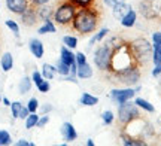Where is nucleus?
Here are the masks:
<instances>
[{"label":"nucleus","instance_id":"4468645a","mask_svg":"<svg viewBox=\"0 0 161 146\" xmlns=\"http://www.w3.org/2000/svg\"><path fill=\"white\" fill-rule=\"evenodd\" d=\"M0 67H2V70L5 73L12 70V67H14V57H12L11 52H3L0 55Z\"/></svg>","mask_w":161,"mask_h":146},{"label":"nucleus","instance_id":"a18cd8bd","mask_svg":"<svg viewBox=\"0 0 161 146\" xmlns=\"http://www.w3.org/2000/svg\"><path fill=\"white\" fill-rule=\"evenodd\" d=\"M2 101H3V105H5V106L11 107V103H12V101H11L9 99H8V97H3V99H2Z\"/></svg>","mask_w":161,"mask_h":146},{"label":"nucleus","instance_id":"5701e85b","mask_svg":"<svg viewBox=\"0 0 161 146\" xmlns=\"http://www.w3.org/2000/svg\"><path fill=\"white\" fill-rule=\"evenodd\" d=\"M79 103L82 106H96L98 103V97H96V95H92V94L90 93H84L82 95H80V100Z\"/></svg>","mask_w":161,"mask_h":146},{"label":"nucleus","instance_id":"423d86ee","mask_svg":"<svg viewBox=\"0 0 161 146\" xmlns=\"http://www.w3.org/2000/svg\"><path fill=\"white\" fill-rule=\"evenodd\" d=\"M110 58H112V46L104 43L98 46L94 52V64L102 72H108L110 67Z\"/></svg>","mask_w":161,"mask_h":146},{"label":"nucleus","instance_id":"e433bc0d","mask_svg":"<svg viewBox=\"0 0 161 146\" xmlns=\"http://www.w3.org/2000/svg\"><path fill=\"white\" fill-rule=\"evenodd\" d=\"M75 60H76V64H82V63H86V55L84 52H78L75 54Z\"/></svg>","mask_w":161,"mask_h":146},{"label":"nucleus","instance_id":"c85d7f7f","mask_svg":"<svg viewBox=\"0 0 161 146\" xmlns=\"http://www.w3.org/2000/svg\"><path fill=\"white\" fill-rule=\"evenodd\" d=\"M5 25L11 30L12 33H14V36H15V37H19V25H18L17 21H14V19H6Z\"/></svg>","mask_w":161,"mask_h":146},{"label":"nucleus","instance_id":"20e7f679","mask_svg":"<svg viewBox=\"0 0 161 146\" xmlns=\"http://www.w3.org/2000/svg\"><path fill=\"white\" fill-rule=\"evenodd\" d=\"M76 8L73 3H70L69 0H66L63 3H60L57 6V9L54 11V21L58 24V25H69L72 24V19L75 17Z\"/></svg>","mask_w":161,"mask_h":146},{"label":"nucleus","instance_id":"dca6fc26","mask_svg":"<svg viewBox=\"0 0 161 146\" xmlns=\"http://www.w3.org/2000/svg\"><path fill=\"white\" fill-rule=\"evenodd\" d=\"M76 76H78L79 79H90V78L92 76L91 64H88V63L78 64V69H76Z\"/></svg>","mask_w":161,"mask_h":146},{"label":"nucleus","instance_id":"4be33fe9","mask_svg":"<svg viewBox=\"0 0 161 146\" xmlns=\"http://www.w3.org/2000/svg\"><path fill=\"white\" fill-rule=\"evenodd\" d=\"M121 140H122L124 145H128V146H143V145H146L142 139L133 137L131 134H122L121 136Z\"/></svg>","mask_w":161,"mask_h":146},{"label":"nucleus","instance_id":"f03ea898","mask_svg":"<svg viewBox=\"0 0 161 146\" xmlns=\"http://www.w3.org/2000/svg\"><path fill=\"white\" fill-rule=\"evenodd\" d=\"M128 45H130L131 54H133V57H134V60H136L137 64H146L149 60H152L154 46H152L146 39L139 37V39H134L133 42H130Z\"/></svg>","mask_w":161,"mask_h":146},{"label":"nucleus","instance_id":"0eeeda50","mask_svg":"<svg viewBox=\"0 0 161 146\" xmlns=\"http://www.w3.org/2000/svg\"><path fill=\"white\" fill-rule=\"evenodd\" d=\"M136 93H137L136 88H114L110 91V99H112V101H115L116 105H121V103H125L128 100H131Z\"/></svg>","mask_w":161,"mask_h":146},{"label":"nucleus","instance_id":"1a4fd4ad","mask_svg":"<svg viewBox=\"0 0 161 146\" xmlns=\"http://www.w3.org/2000/svg\"><path fill=\"white\" fill-rule=\"evenodd\" d=\"M19 18H21V24L25 25V27H33L36 23H37V12H36V6L30 5L23 14H19Z\"/></svg>","mask_w":161,"mask_h":146},{"label":"nucleus","instance_id":"6e6552de","mask_svg":"<svg viewBox=\"0 0 161 146\" xmlns=\"http://www.w3.org/2000/svg\"><path fill=\"white\" fill-rule=\"evenodd\" d=\"M140 14L146 19L155 18L160 14V2L158 0H142L140 2Z\"/></svg>","mask_w":161,"mask_h":146},{"label":"nucleus","instance_id":"cd10ccee","mask_svg":"<svg viewBox=\"0 0 161 146\" xmlns=\"http://www.w3.org/2000/svg\"><path fill=\"white\" fill-rule=\"evenodd\" d=\"M55 69H57V73L61 76H67L70 75V66L66 64L64 61H61V60H58L57 64H55Z\"/></svg>","mask_w":161,"mask_h":146},{"label":"nucleus","instance_id":"79ce46f5","mask_svg":"<svg viewBox=\"0 0 161 146\" xmlns=\"http://www.w3.org/2000/svg\"><path fill=\"white\" fill-rule=\"evenodd\" d=\"M30 5L33 6H40V5H45V3H49L51 0H29Z\"/></svg>","mask_w":161,"mask_h":146},{"label":"nucleus","instance_id":"39448f33","mask_svg":"<svg viewBox=\"0 0 161 146\" xmlns=\"http://www.w3.org/2000/svg\"><path fill=\"white\" fill-rule=\"evenodd\" d=\"M137 118H140V112H139L136 103H131L130 100L125 103H121L118 107V121L122 125H127L128 122H131Z\"/></svg>","mask_w":161,"mask_h":146},{"label":"nucleus","instance_id":"f704fd0d","mask_svg":"<svg viewBox=\"0 0 161 146\" xmlns=\"http://www.w3.org/2000/svg\"><path fill=\"white\" fill-rule=\"evenodd\" d=\"M27 109L30 111V113L39 111V101H37V99H36V97H31V99L27 101Z\"/></svg>","mask_w":161,"mask_h":146},{"label":"nucleus","instance_id":"aec40b11","mask_svg":"<svg viewBox=\"0 0 161 146\" xmlns=\"http://www.w3.org/2000/svg\"><path fill=\"white\" fill-rule=\"evenodd\" d=\"M37 33L39 35H48V33H57V27L52 19H45L43 24L37 29Z\"/></svg>","mask_w":161,"mask_h":146},{"label":"nucleus","instance_id":"bb28decb","mask_svg":"<svg viewBox=\"0 0 161 146\" xmlns=\"http://www.w3.org/2000/svg\"><path fill=\"white\" fill-rule=\"evenodd\" d=\"M24 105L21 101H12L11 103V112H12V118L14 119H19V113L23 111Z\"/></svg>","mask_w":161,"mask_h":146},{"label":"nucleus","instance_id":"8fccbe9b","mask_svg":"<svg viewBox=\"0 0 161 146\" xmlns=\"http://www.w3.org/2000/svg\"><path fill=\"white\" fill-rule=\"evenodd\" d=\"M0 55H2V54H0Z\"/></svg>","mask_w":161,"mask_h":146},{"label":"nucleus","instance_id":"7c9ffc66","mask_svg":"<svg viewBox=\"0 0 161 146\" xmlns=\"http://www.w3.org/2000/svg\"><path fill=\"white\" fill-rule=\"evenodd\" d=\"M12 143V137L9 131L6 130H0V146H8Z\"/></svg>","mask_w":161,"mask_h":146},{"label":"nucleus","instance_id":"f8f14e48","mask_svg":"<svg viewBox=\"0 0 161 146\" xmlns=\"http://www.w3.org/2000/svg\"><path fill=\"white\" fill-rule=\"evenodd\" d=\"M60 133H61V136H63V139L66 142H73L78 137V133H76L75 127L70 122H63L61 128H60Z\"/></svg>","mask_w":161,"mask_h":146},{"label":"nucleus","instance_id":"c03bdc74","mask_svg":"<svg viewBox=\"0 0 161 146\" xmlns=\"http://www.w3.org/2000/svg\"><path fill=\"white\" fill-rule=\"evenodd\" d=\"M29 113H30V111L27 109V106H24L23 111H21V113H19V119H25V118L29 116Z\"/></svg>","mask_w":161,"mask_h":146},{"label":"nucleus","instance_id":"b1692460","mask_svg":"<svg viewBox=\"0 0 161 146\" xmlns=\"http://www.w3.org/2000/svg\"><path fill=\"white\" fill-rule=\"evenodd\" d=\"M108 35H109V29H108V27H104V29H102L100 31H98V33H96V35L91 37L90 43H88V49H91V48L94 46L97 42H102Z\"/></svg>","mask_w":161,"mask_h":146},{"label":"nucleus","instance_id":"a211bd4d","mask_svg":"<svg viewBox=\"0 0 161 146\" xmlns=\"http://www.w3.org/2000/svg\"><path fill=\"white\" fill-rule=\"evenodd\" d=\"M130 9H131V5H127L125 2H124V3H118V5L114 6V8H112V14H114V17H115L116 19H121Z\"/></svg>","mask_w":161,"mask_h":146},{"label":"nucleus","instance_id":"c756f323","mask_svg":"<svg viewBox=\"0 0 161 146\" xmlns=\"http://www.w3.org/2000/svg\"><path fill=\"white\" fill-rule=\"evenodd\" d=\"M63 43H64V46L70 48V49H75L78 46V39H76L75 36L66 35V36H63Z\"/></svg>","mask_w":161,"mask_h":146},{"label":"nucleus","instance_id":"72a5a7b5","mask_svg":"<svg viewBox=\"0 0 161 146\" xmlns=\"http://www.w3.org/2000/svg\"><path fill=\"white\" fill-rule=\"evenodd\" d=\"M70 3H73L76 8H88V6H92L96 0H69Z\"/></svg>","mask_w":161,"mask_h":146},{"label":"nucleus","instance_id":"ddd939ff","mask_svg":"<svg viewBox=\"0 0 161 146\" xmlns=\"http://www.w3.org/2000/svg\"><path fill=\"white\" fill-rule=\"evenodd\" d=\"M36 12H37V18L42 19V21H45V19H52V17H54V8L49 6L48 3L36 6Z\"/></svg>","mask_w":161,"mask_h":146},{"label":"nucleus","instance_id":"a19ab883","mask_svg":"<svg viewBox=\"0 0 161 146\" xmlns=\"http://www.w3.org/2000/svg\"><path fill=\"white\" fill-rule=\"evenodd\" d=\"M158 75H161V63L154 64V69H152V76H158Z\"/></svg>","mask_w":161,"mask_h":146},{"label":"nucleus","instance_id":"2eb2a0df","mask_svg":"<svg viewBox=\"0 0 161 146\" xmlns=\"http://www.w3.org/2000/svg\"><path fill=\"white\" fill-rule=\"evenodd\" d=\"M60 60L61 61H64L66 64H75L76 60H75V54L72 52V49L67 46H61V49H60Z\"/></svg>","mask_w":161,"mask_h":146},{"label":"nucleus","instance_id":"393cba45","mask_svg":"<svg viewBox=\"0 0 161 146\" xmlns=\"http://www.w3.org/2000/svg\"><path fill=\"white\" fill-rule=\"evenodd\" d=\"M134 103H136V106H137L139 109H143V111H146V112H155V107L151 105L148 100H145V99H140V97H137V99L134 100Z\"/></svg>","mask_w":161,"mask_h":146},{"label":"nucleus","instance_id":"49530a36","mask_svg":"<svg viewBox=\"0 0 161 146\" xmlns=\"http://www.w3.org/2000/svg\"><path fill=\"white\" fill-rule=\"evenodd\" d=\"M152 46H154V49H155V51H158V52H161V43H154Z\"/></svg>","mask_w":161,"mask_h":146},{"label":"nucleus","instance_id":"9b49d317","mask_svg":"<svg viewBox=\"0 0 161 146\" xmlns=\"http://www.w3.org/2000/svg\"><path fill=\"white\" fill-rule=\"evenodd\" d=\"M29 49H30V52L33 54V57H35V58H42V57H43V54H45V46H43L42 41L36 39V37L30 39Z\"/></svg>","mask_w":161,"mask_h":146},{"label":"nucleus","instance_id":"7ed1b4c3","mask_svg":"<svg viewBox=\"0 0 161 146\" xmlns=\"http://www.w3.org/2000/svg\"><path fill=\"white\" fill-rule=\"evenodd\" d=\"M109 76L110 79H114L112 82H118V84L124 85V87H133L140 79V72H139L137 64H133L125 67V69H122V70L112 72V73H109Z\"/></svg>","mask_w":161,"mask_h":146},{"label":"nucleus","instance_id":"f3484780","mask_svg":"<svg viewBox=\"0 0 161 146\" xmlns=\"http://www.w3.org/2000/svg\"><path fill=\"white\" fill-rule=\"evenodd\" d=\"M136 19H137V14H136V11H133V9H130V11L127 12L124 17L121 18V25L122 27H127V29H130V27H133L134 24H136Z\"/></svg>","mask_w":161,"mask_h":146},{"label":"nucleus","instance_id":"37998d69","mask_svg":"<svg viewBox=\"0 0 161 146\" xmlns=\"http://www.w3.org/2000/svg\"><path fill=\"white\" fill-rule=\"evenodd\" d=\"M152 42L154 43H161V31L152 33Z\"/></svg>","mask_w":161,"mask_h":146},{"label":"nucleus","instance_id":"6ab92c4d","mask_svg":"<svg viewBox=\"0 0 161 146\" xmlns=\"http://www.w3.org/2000/svg\"><path fill=\"white\" fill-rule=\"evenodd\" d=\"M40 73H42V76H43L45 79L51 81V79H54L55 75H57V69H55V66L49 64V63H43V64H42V70H40Z\"/></svg>","mask_w":161,"mask_h":146},{"label":"nucleus","instance_id":"de8ad7c7","mask_svg":"<svg viewBox=\"0 0 161 146\" xmlns=\"http://www.w3.org/2000/svg\"><path fill=\"white\" fill-rule=\"evenodd\" d=\"M86 145H88V146H94V142H92L91 139H90V140L86 142Z\"/></svg>","mask_w":161,"mask_h":146},{"label":"nucleus","instance_id":"473e14b6","mask_svg":"<svg viewBox=\"0 0 161 146\" xmlns=\"http://www.w3.org/2000/svg\"><path fill=\"white\" fill-rule=\"evenodd\" d=\"M102 119H103V122L106 125H110V124L115 121V115H114V112L112 111H104L102 113Z\"/></svg>","mask_w":161,"mask_h":146},{"label":"nucleus","instance_id":"ea45409f","mask_svg":"<svg viewBox=\"0 0 161 146\" xmlns=\"http://www.w3.org/2000/svg\"><path fill=\"white\" fill-rule=\"evenodd\" d=\"M39 109H40V112H42V115H43V113H49V112L52 111V106L49 105V103H45L43 106H39Z\"/></svg>","mask_w":161,"mask_h":146},{"label":"nucleus","instance_id":"a878e982","mask_svg":"<svg viewBox=\"0 0 161 146\" xmlns=\"http://www.w3.org/2000/svg\"><path fill=\"white\" fill-rule=\"evenodd\" d=\"M37 119H39V115L33 112V113H29V116L24 119V122H25V128L27 130H31L35 128L36 125H37Z\"/></svg>","mask_w":161,"mask_h":146},{"label":"nucleus","instance_id":"f257e3e1","mask_svg":"<svg viewBox=\"0 0 161 146\" xmlns=\"http://www.w3.org/2000/svg\"><path fill=\"white\" fill-rule=\"evenodd\" d=\"M98 19H100V12L94 6L79 8L76 9L75 17L72 19V27L79 35H90L97 30Z\"/></svg>","mask_w":161,"mask_h":146},{"label":"nucleus","instance_id":"c9c22d12","mask_svg":"<svg viewBox=\"0 0 161 146\" xmlns=\"http://www.w3.org/2000/svg\"><path fill=\"white\" fill-rule=\"evenodd\" d=\"M49 119H51V118H49V115H48V113H43L42 116H39V119H37V125H36V127H39V128H43L46 124L49 122Z\"/></svg>","mask_w":161,"mask_h":146},{"label":"nucleus","instance_id":"2f4dec72","mask_svg":"<svg viewBox=\"0 0 161 146\" xmlns=\"http://www.w3.org/2000/svg\"><path fill=\"white\" fill-rule=\"evenodd\" d=\"M36 88L39 89V93H42V94H45V93H49V89H51V84H49V81L48 79H42V81L36 85Z\"/></svg>","mask_w":161,"mask_h":146},{"label":"nucleus","instance_id":"412c9836","mask_svg":"<svg viewBox=\"0 0 161 146\" xmlns=\"http://www.w3.org/2000/svg\"><path fill=\"white\" fill-rule=\"evenodd\" d=\"M31 85H33V81L30 76H23L21 81L18 82V91L19 94H27L31 89Z\"/></svg>","mask_w":161,"mask_h":146},{"label":"nucleus","instance_id":"9d476101","mask_svg":"<svg viewBox=\"0 0 161 146\" xmlns=\"http://www.w3.org/2000/svg\"><path fill=\"white\" fill-rule=\"evenodd\" d=\"M6 2V9L12 14H23L27 8L30 6V2L29 0H5Z\"/></svg>","mask_w":161,"mask_h":146},{"label":"nucleus","instance_id":"09e8293b","mask_svg":"<svg viewBox=\"0 0 161 146\" xmlns=\"http://www.w3.org/2000/svg\"><path fill=\"white\" fill-rule=\"evenodd\" d=\"M0 103H2V95H0Z\"/></svg>","mask_w":161,"mask_h":146},{"label":"nucleus","instance_id":"4c0bfd02","mask_svg":"<svg viewBox=\"0 0 161 146\" xmlns=\"http://www.w3.org/2000/svg\"><path fill=\"white\" fill-rule=\"evenodd\" d=\"M15 145L17 146H35V143H33V142L25 140V139H19V140L15 142Z\"/></svg>","mask_w":161,"mask_h":146},{"label":"nucleus","instance_id":"58836bf2","mask_svg":"<svg viewBox=\"0 0 161 146\" xmlns=\"http://www.w3.org/2000/svg\"><path fill=\"white\" fill-rule=\"evenodd\" d=\"M104 5L109 6V8H114L115 5H118V3H124L125 0H103Z\"/></svg>","mask_w":161,"mask_h":146}]
</instances>
